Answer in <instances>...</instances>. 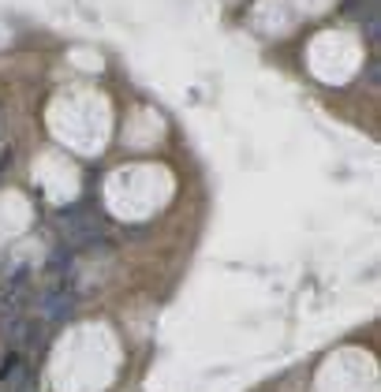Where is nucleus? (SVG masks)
Listing matches in <instances>:
<instances>
[{
    "instance_id": "nucleus-1",
    "label": "nucleus",
    "mask_w": 381,
    "mask_h": 392,
    "mask_svg": "<svg viewBox=\"0 0 381 392\" xmlns=\"http://www.w3.org/2000/svg\"><path fill=\"white\" fill-rule=\"evenodd\" d=\"M75 287H71V280L64 284V280H57V287H49V292L42 295V303H37V318H42L45 325H60V321H68L71 314H75Z\"/></svg>"
}]
</instances>
